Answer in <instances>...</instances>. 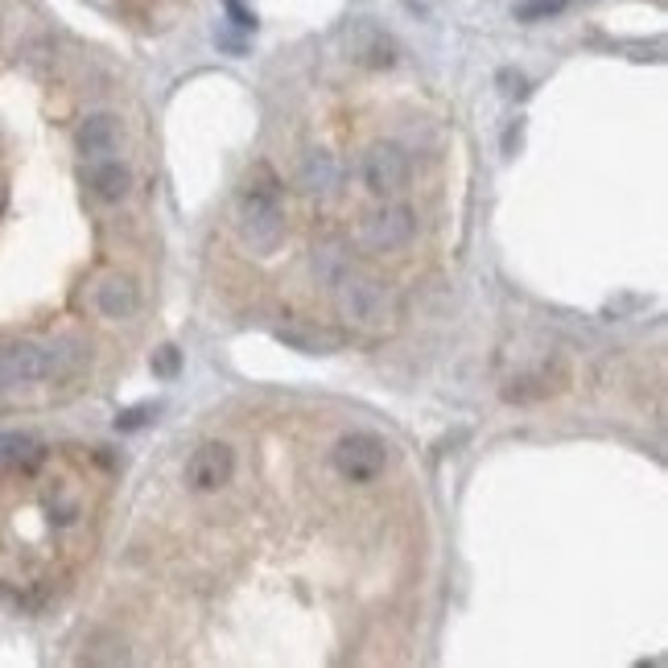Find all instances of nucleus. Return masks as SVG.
Masks as SVG:
<instances>
[{"label": "nucleus", "instance_id": "nucleus-1", "mask_svg": "<svg viewBox=\"0 0 668 668\" xmlns=\"http://www.w3.org/2000/svg\"><path fill=\"white\" fill-rule=\"evenodd\" d=\"M236 227L240 240L257 252V257H273L281 240H285V206H281V178L269 166H257L248 173L236 203Z\"/></svg>", "mask_w": 668, "mask_h": 668}, {"label": "nucleus", "instance_id": "nucleus-2", "mask_svg": "<svg viewBox=\"0 0 668 668\" xmlns=\"http://www.w3.org/2000/svg\"><path fill=\"white\" fill-rule=\"evenodd\" d=\"M83 367V347L70 339H54V343H34V339H18V343L0 347V388L9 384H50V380H67Z\"/></svg>", "mask_w": 668, "mask_h": 668}, {"label": "nucleus", "instance_id": "nucleus-3", "mask_svg": "<svg viewBox=\"0 0 668 668\" xmlns=\"http://www.w3.org/2000/svg\"><path fill=\"white\" fill-rule=\"evenodd\" d=\"M339 314H343L351 326H363V330H384L393 326L396 318V293L384 285V281H372V276L347 273L339 285Z\"/></svg>", "mask_w": 668, "mask_h": 668}, {"label": "nucleus", "instance_id": "nucleus-4", "mask_svg": "<svg viewBox=\"0 0 668 668\" xmlns=\"http://www.w3.org/2000/svg\"><path fill=\"white\" fill-rule=\"evenodd\" d=\"M330 463L335 471L343 475L347 483H372L384 475V466H388V442L372 433V429H351L343 433L335 450H330Z\"/></svg>", "mask_w": 668, "mask_h": 668}, {"label": "nucleus", "instance_id": "nucleus-5", "mask_svg": "<svg viewBox=\"0 0 668 668\" xmlns=\"http://www.w3.org/2000/svg\"><path fill=\"white\" fill-rule=\"evenodd\" d=\"M417 236V215L405 203H384L360 223V244L367 252H400Z\"/></svg>", "mask_w": 668, "mask_h": 668}, {"label": "nucleus", "instance_id": "nucleus-6", "mask_svg": "<svg viewBox=\"0 0 668 668\" xmlns=\"http://www.w3.org/2000/svg\"><path fill=\"white\" fill-rule=\"evenodd\" d=\"M363 186L372 190L376 199H393V194H400V190L409 186V154L400 149V145H393V140H380V145H372L367 154H363Z\"/></svg>", "mask_w": 668, "mask_h": 668}, {"label": "nucleus", "instance_id": "nucleus-7", "mask_svg": "<svg viewBox=\"0 0 668 668\" xmlns=\"http://www.w3.org/2000/svg\"><path fill=\"white\" fill-rule=\"evenodd\" d=\"M231 475H236V450H231L227 442H206V445H199V450L190 454L186 483L194 487V491L211 496V491L227 487V483H231Z\"/></svg>", "mask_w": 668, "mask_h": 668}, {"label": "nucleus", "instance_id": "nucleus-8", "mask_svg": "<svg viewBox=\"0 0 668 668\" xmlns=\"http://www.w3.org/2000/svg\"><path fill=\"white\" fill-rule=\"evenodd\" d=\"M347 42H351L355 63H363V67L384 70V67H393L396 63L393 37L384 34L380 25H372V21H355V25H351V34H347Z\"/></svg>", "mask_w": 668, "mask_h": 668}, {"label": "nucleus", "instance_id": "nucleus-9", "mask_svg": "<svg viewBox=\"0 0 668 668\" xmlns=\"http://www.w3.org/2000/svg\"><path fill=\"white\" fill-rule=\"evenodd\" d=\"M140 306V293L137 285L128 281V276L112 273L103 276L100 285H95V309H100L103 318H112V322H124V318H133Z\"/></svg>", "mask_w": 668, "mask_h": 668}, {"label": "nucleus", "instance_id": "nucleus-10", "mask_svg": "<svg viewBox=\"0 0 668 668\" xmlns=\"http://www.w3.org/2000/svg\"><path fill=\"white\" fill-rule=\"evenodd\" d=\"M339 182H343V170H339L335 154H326V149L306 154L302 170H297V186L306 190V194H335Z\"/></svg>", "mask_w": 668, "mask_h": 668}, {"label": "nucleus", "instance_id": "nucleus-11", "mask_svg": "<svg viewBox=\"0 0 668 668\" xmlns=\"http://www.w3.org/2000/svg\"><path fill=\"white\" fill-rule=\"evenodd\" d=\"M116 140H121V124H116V116L95 112V116H87V121L79 124L75 145H79V154L83 157H103L116 149Z\"/></svg>", "mask_w": 668, "mask_h": 668}, {"label": "nucleus", "instance_id": "nucleus-12", "mask_svg": "<svg viewBox=\"0 0 668 668\" xmlns=\"http://www.w3.org/2000/svg\"><path fill=\"white\" fill-rule=\"evenodd\" d=\"M309 269L318 276V285H339L347 273H355V264H351V252H347L343 240H326L314 248V257H309Z\"/></svg>", "mask_w": 668, "mask_h": 668}, {"label": "nucleus", "instance_id": "nucleus-13", "mask_svg": "<svg viewBox=\"0 0 668 668\" xmlns=\"http://www.w3.org/2000/svg\"><path fill=\"white\" fill-rule=\"evenodd\" d=\"M87 186H91V194L103 199V203H121L124 194H128V186H133V173H128V166H121V161H100V166L87 170Z\"/></svg>", "mask_w": 668, "mask_h": 668}, {"label": "nucleus", "instance_id": "nucleus-14", "mask_svg": "<svg viewBox=\"0 0 668 668\" xmlns=\"http://www.w3.org/2000/svg\"><path fill=\"white\" fill-rule=\"evenodd\" d=\"M281 343L297 347V351H306V355H326V351L339 347V339L326 335V330H281Z\"/></svg>", "mask_w": 668, "mask_h": 668}, {"label": "nucleus", "instance_id": "nucleus-15", "mask_svg": "<svg viewBox=\"0 0 668 668\" xmlns=\"http://www.w3.org/2000/svg\"><path fill=\"white\" fill-rule=\"evenodd\" d=\"M566 9L569 0H520V4H516V21H545L566 13Z\"/></svg>", "mask_w": 668, "mask_h": 668}, {"label": "nucleus", "instance_id": "nucleus-16", "mask_svg": "<svg viewBox=\"0 0 668 668\" xmlns=\"http://www.w3.org/2000/svg\"><path fill=\"white\" fill-rule=\"evenodd\" d=\"M37 450L25 433H0V458L4 463H21V458H34Z\"/></svg>", "mask_w": 668, "mask_h": 668}, {"label": "nucleus", "instance_id": "nucleus-17", "mask_svg": "<svg viewBox=\"0 0 668 668\" xmlns=\"http://www.w3.org/2000/svg\"><path fill=\"white\" fill-rule=\"evenodd\" d=\"M154 376H161V380H170V376H178V367H182V355H178V347H161V351H154Z\"/></svg>", "mask_w": 668, "mask_h": 668}, {"label": "nucleus", "instance_id": "nucleus-18", "mask_svg": "<svg viewBox=\"0 0 668 668\" xmlns=\"http://www.w3.org/2000/svg\"><path fill=\"white\" fill-rule=\"evenodd\" d=\"M223 9H227V18L236 21L240 30H257V13L248 9V0H223Z\"/></svg>", "mask_w": 668, "mask_h": 668}, {"label": "nucleus", "instance_id": "nucleus-19", "mask_svg": "<svg viewBox=\"0 0 668 668\" xmlns=\"http://www.w3.org/2000/svg\"><path fill=\"white\" fill-rule=\"evenodd\" d=\"M499 91H503L508 100L529 95V79H524V75H516V70H503V75H499Z\"/></svg>", "mask_w": 668, "mask_h": 668}, {"label": "nucleus", "instance_id": "nucleus-20", "mask_svg": "<svg viewBox=\"0 0 668 668\" xmlns=\"http://www.w3.org/2000/svg\"><path fill=\"white\" fill-rule=\"evenodd\" d=\"M145 421H149V409H128V412H121V417H116V426H121V429H140Z\"/></svg>", "mask_w": 668, "mask_h": 668}, {"label": "nucleus", "instance_id": "nucleus-21", "mask_svg": "<svg viewBox=\"0 0 668 668\" xmlns=\"http://www.w3.org/2000/svg\"><path fill=\"white\" fill-rule=\"evenodd\" d=\"M4 203H9V199H4V186H0V215H4Z\"/></svg>", "mask_w": 668, "mask_h": 668}]
</instances>
